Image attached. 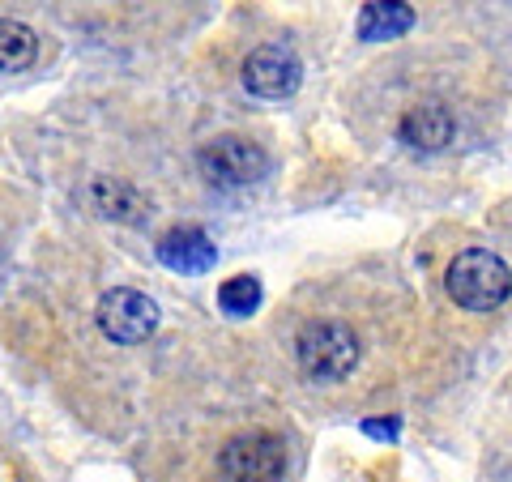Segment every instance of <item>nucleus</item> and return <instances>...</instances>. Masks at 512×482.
<instances>
[{
  "instance_id": "obj_1",
  "label": "nucleus",
  "mask_w": 512,
  "mask_h": 482,
  "mask_svg": "<svg viewBox=\"0 0 512 482\" xmlns=\"http://www.w3.org/2000/svg\"><path fill=\"white\" fill-rule=\"evenodd\" d=\"M295 363L316 384H338L359 363V333L342 320H312L295 337Z\"/></svg>"
},
{
  "instance_id": "obj_2",
  "label": "nucleus",
  "mask_w": 512,
  "mask_h": 482,
  "mask_svg": "<svg viewBox=\"0 0 512 482\" xmlns=\"http://www.w3.org/2000/svg\"><path fill=\"white\" fill-rule=\"evenodd\" d=\"M444 286H448V299H453L457 308L495 312L508 303L512 278H508L504 256H495L487 248H466L461 256H453V265L444 273Z\"/></svg>"
},
{
  "instance_id": "obj_3",
  "label": "nucleus",
  "mask_w": 512,
  "mask_h": 482,
  "mask_svg": "<svg viewBox=\"0 0 512 482\" xmlns=\"http://www.w3.org/2000/svg\"><path fill=\"white\" fill-rule=\"evenodd\" d=\"M197 167H201L205 180L218 184V188H248L274 171V158H269V150L261 141L227 133V137L205 141L201 154H197Z\"/></svg>"
},
{
  "instance_id": "obj_4",
  "label": "nucleus",
  "mask_w": 512,
  "mask_h": 482,
  "mask_svg": "<svg viewBox=\"0 0 512 482\" xmlns=\"http://www.w3.org/2000/svg\"><path fill=\"white\" fill-rule=\"evenodd\" d=\"M218 470L227 482H282L286 440L278 431H239V436L222 444Z\"/></svg>"
},
{
  "instance_id": "obj_5",
  "label": "nucleus",
  "mask_w": 512,
  "mask_h": 482,
  "mask_svg": "<svg viewBox=\"0 0 512 482\" xmlns=\"http://www.w3.org/2000/svg\"><path fill=\"white\" fill-rule=\"evenodd\" d=\"M94 320H99V329L107 342L116 346H141L150 342L158 320H163V308L150 299L133 291V286H116V291H107L99 299V308H94Z\"/></svg>"
},
{
  "instance_id": "obj_6",
  "label": "nucleus",
  "mask_w": 512,
  "mask_h": 482,
  "mask_svg": "<svg viewBox=\"0 0 512 482\" xmlns=\"http://www.w3.org/2000/svg\"><path fill=\"white\" fill-rule=\"evenodd\" d=\"M244 90L256 99H291L303 82V64L291 47L282 43H261L244 56Z\"/></svg>"
},
{
  "instance_id": "obj_7",
  "label": "nucleus",
  "mask_w": 512,
  "mask_h": 482,
  "mask_svg": "<svg viewBox=\"0 0 512 482\" xmlns=\"http://www.w3.org/2000/svg\"><path fill=\"white\" fill-rule=\"evenodd\" d=\"M154 252H158V261H163L167 269H175V273H205V269H214V261H218L214 239L205 235L201 227H171L154 244Z\"/></svg>"
},
{
  "instance_id": "obj_8",
  "label": "nucleus",
  "mask_w": 512,
  "mask_h": 482,
  "mask_svg": "<svg viewBox=\"0 0 512 482\" xmlns=\"http://www.w3.org/2000/svg\"><path fill=\"white\" fill-rule=\"evenodd\" d=\"M453 137H457V120H453V111H448L444 103H419V107H410L402 116V141L414 146V150L436 154Z\"/></svg>"
},
{
  "instance_id": "obj_9",
  "label": "nucleus",
  "mask_w": 512,
  "mask_h": 482,
  "mask_svg": "<svg viewBox=\"0 0 512 482\" xmlns=\"http://www.w3.org/2000/svg\"><path fill=\"white\" fill-rule=\"evenodd\" d=\"M414 26V9L410 5H397V0H372V5L359 9V39L367 43H384V39H402L406 30Z\"/></svg>"
},
{
  "instance_id": "obj_10",
  "label": "nucleus",
  "mask_w": 512,
  "mask_h": 482,
  "mask_svg": "<svg viewBox=\"0 0 512 482\" xmlns=\"http://www.w3.org/2000/svg\"><path fill=\"white\" fill-rule=\"evenodd\" d=\"M90 201L103 218H116V222H141V214H146V201L128 184H116V180H107V175H99V180L90 184Z\"/></svg>"
},
{
  "instance_id": "obj_11",
  "label": "nucleus",
  "mask_w": 512,
  "mask_h": 482,
  "mask_svg": "<svg viewBox=\"0 0 512 482\" xmlns=\"http://www.w3.org/2000/svg\"><path fill=\"white\" fill-rule=\"evenodd\" d=\"M39 56V35L26 22L0 18V73H22Z\"/></svg>"
},
{
  "instance_id": "obj_12",
  "label": "nucleus",
  "mask_w": 512,
  "mask_h": 482,
  "mask_svg": "<svg viewBox=\"0 0 512 482\" xmlns=\"http://www.w3.org/2000/svg\"><path fill=\"white\" fill-rule=\"evenodd\" d=\"M261 278L256 273H235V278L222 282V291H218V303H222V312H231V316H252L256 308H261Z\"/></svg>"
},
{
  "instance_id": "obj_13",
  "label": "nucleus",
  "mask_w": 512,
  "mask_h": 482,
  "mask_svg": "<svg viewBox=\"0 0 512 482\" xmlns=\"http://www.w3.org/2000/svg\"><path fill=\"white\" fill-rule=\"evenodd\" d=\"M367 436H397V423H363Z\"/></svg>"
}]
</instances>
